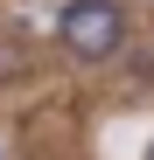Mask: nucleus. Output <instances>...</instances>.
<instances>
[{"mask_svg":"<svg viewBox=\"0 0 154 160\" xmlns=\"http://www.w3.org/2000/svg\"><path fill=\"white\" fill-rule=\"evenodd\" d=\"M133 42V0H63L56 7V49L77 70H105Z\"/></svg>","mask_w":154,"mask_h":160,"instance_id":"1","label":"nucleus"},{"mask_svg":"<svg viewBox=\"0 0 154 160\" xmlns=\"http://www.w3.org/2000/svg\"><path fill=\"white\" fill-rule=\"evenodd\" d=\"M21 70H28V49L14 56V35H0V77H21Z\"/></svg>","mask_w":154,"mask_h":160,"instance_id":"2","label":"nucleus"},{"mask_svg":"<svg viewBox=\"0 0 154 160\" xmlns=\"http://www.w3.org/2000/svg\"><path fill=\"white\" fill-rule=\"evenodd\" d=\"M147 160H154V146H147Z\"/></svg>","mask_w":154,"mask_h":160,"instance_id":"3","label":"nucleus"},{"mask_svg":"<svg viewBox=\"0 0 154 160\" xmlns=\"http://www.w3.org/2000/svg\"><path fill=\"white\" fill-rule=\"evenodd\" d=\"M0 160H7V153H0Z\"/></svg>","mask_w":154,"mask_h":160,"instance_id":"4","label":"nucleus"}]
</instances>
